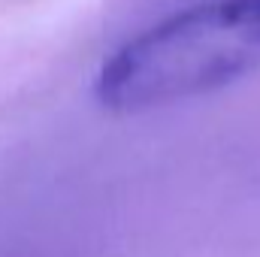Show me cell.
Returning <instances> with one entry per match:
<instances>
[{"instance_id":"1","label":"cell","mask_w":260,"mask_h":257,"mask_svg":"<svg viewBox=\"0 0 260 257\" xmlns=\"http://www.w3.org/2000/svg\"><path fill=\"white\" fill-rule=\"evenodd\" d=\"M260 67V15L209 0L136 34L97 70L103 109L133 115L221 91Z\"/></svg>"},{"instance_id":"2","label":"cell","mask_w":260,"mask_h":257,"mask_svg":"<svg viewBox=\"0 0 260 257\" xmlns=\"http://www.w3.org/2000/svg\"><path fill=\"white\" fill-rule=\"evenodd\" d=\"M239 6H245V9H251L254 15H260V0H236Z\"/></svg>"}]
</instances>
